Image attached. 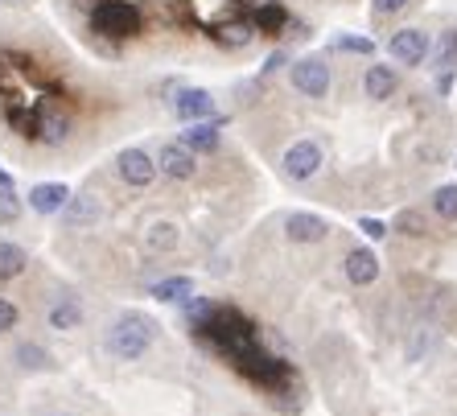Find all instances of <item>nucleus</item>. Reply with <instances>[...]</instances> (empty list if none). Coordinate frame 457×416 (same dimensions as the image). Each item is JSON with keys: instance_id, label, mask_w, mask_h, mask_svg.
<instances>
[{"instance_id": "1", "label": "nucleus", "mask_w": 457, "mask_h": 416, "mask_svg": "<svg viewBox=\"0 0 457 416\" xmlns=\"http://www.w3.org/2000/svg\"><path fill=\"white\" fill-rule=\"evenodd\" d=\"M153 342H157V321L140 310L120 313V318L107 326V351H112V359H120V363L145 359Z\"/></svg>"}, {"instance_id": "2", "label": "nucleus", "mask_w": 457, "mask_h": 416, "mask_svg": "<svg viewBox=\"0 0 457 416\" xmlns=\"http://www.w3.org/2000/svg\"><path fill=\"white\" fill-rule=\"evenodd\" d=\"M91 29L99 37H112V42H128V37H137L145 29V17H140V9L132 0H96Z\"/></svg>"}, {"instance_id": "3", "label": "nucleus", "mask_w": 457, "mask_h": 416, "mask_svg": "<svg viewBox=\"0 0 457 416\" xmlns=\"http://www.w3.org/2000/svg\"><path fill=\"white\" fill-rule=\"evenodd\" d=\"M170 107H173V116H178L181 124H194V120L219 116V112H214V96L206 91V87H186V83H178V87L170 91Z\"/></svg>"}, {"instance_id": "4", "label": "nucleus", "mask_w": 457, "mask_h": 416, "mask_svg": "<svg viewBox=\"0 0 457 416\" xmlns=\"http://www.w3.org/2000/svg\"><path fill=\"white\" fill-rule=\"evenodd\" d=\"M288 79L309 99L330 96V66H326V58H297V62L288 66Z\"/></svg>"}, {"instance_id": "5", "label": "nucleus", "mask_w": 457, "mask_h": 416, "mask_svg": "<svg viewBox=\"0 0 457 416\" xmlns=\"http://www.w3.org/2000/svg\"><path fill=\"white\" fill-rule=\"evenodd\" d=\"M116 173H120V182L132 186V190H145V186L157 182V157H149L145 149H120L116 157Z\"/></svg>"}, {"instance_id": "6", "label": "nucleus", "mask_w": 457, "mask_h": 416, "mask_svg": "<svg viewBox=\"0 0 457 416\" xmlns=\"http://www.w3.org/2000/svg\"><path fill=\"white\" fill-rule=\"evenodd\" d=\"M157 170L173 182H190L194 173H198V153L190 145H181V140H170V145H161L157 153Z\"/></svg>"}, {"instance_id": "7", "label": "nucleus", "mask_w": 457, "mask_h": 416, "mask_svg": "<svg viewBox=\"0 0 457 416\" xmlns=\"http://www.w3.org/2000/svg\"><path fill=\"white\" fill-rule=\"evenodd\" d=\"M428 50H433V42H428L425 29H400V33H392V42H387L392 62H400V66H420L428 58Z\"/></svg>"}, {"instance_id": "8", "label": "nucleus", "mask_w": 457, "mask_h": 416, "mask_svg": "<svg viewBox=\"0 0 457 416\" xmlns=\"http://www.w3.org/2000/svg\"><path fill=\"white\" fill-rule=\"evenodd\" d=\"M280 165H285V173L293 178V182H305V178H313V173L321 170V149L313 145V140H297V145H288L285 149Z\"/></svg>"}, {"instance_id": "9", "label": "nucleus", "mask_w": 457, "mask_h": 416, "mask_svg": "<svg viewBox=\"0 0 457 416\" xmlns=\"http://www.w3.org/2000/svg\"><path fill=\"white\" fill-rule=\"evenodd\" d=\"M285 235L293 244H321L330 235V223L321 214H309V211H293L285 219Z\"/></svg>"}, {"instance_id": "10", "label": "nucleus", "mask_w": 457, "mask_h": 416, "mask_svg": "<svg viewBox=\"0 0 457 416\" xmlns=\"http://www.w3.org/2000/svg\"><path fill=\"white\" fill-rule=\"evenodd\" d=\"M104 206H99L96 194H71V203L62 206V227L66 231H83V227H96Z\"/></svg>"}, {"instance_id": "11", "label": "nucleus", "mask_w": 457, "mask_h": 416, "mask_svg": "<svg viewBox=\"0 0 457 416\" xmlns=\"http://www.w3.org/2000/svg\"><path fill=\"white\" fill-rule=\"evenodd\" d=\"M227 116H211V120H194V124H186V132H181V145H190L194 153H214L219 149V132H223Z\"/></svg>"}, {"instance_id": "12", "label": "nucleus", "mask_w": 457, "mask_h": 416, "mask_svg": "<svg viewBox=\"0 0 457 416\" xmlns=\"http://www.w3.org/2000/svg\"><path fill=\"white\" fill-rule=\"evenodd\" d=\"M66 203H71V186L66 182H37L29 190V211L33 214H62Z\"/></svg>"}, {"instance_id": "13", "label": "nucleus", "mask_w": 457, "mask_h": 416, "mask_svg": "<svg viewBox=\"0 0 457 416\" xmlns=\"http://www.w3.org/2000/svg\"><path fill=\"white\" fill-rule=\"evenodd\" d=\"M71 137V116L58 112V107H37V137L42 145H62Z\"/></svg>"}, {"instance_id": "14", "label": "nucleus", "mask_w": 457, "mask_h": 416, "mask_svg": "<svg viewBox=\"0 0 457 416\" xmlns=\"http://www.w3.org/2000/svg\"><path fill=\"white\" fill-rule=\"evenodd\" d=\"M211 37H214L219 46H227V50H244V46L255 37V21H244V17H231V21L214 25Z\"/></svg>"}, {"instance_id": "15", "label": "nucleus", "mask_w": 457, "mask_h": 416, "mask_svg": "<svg viewBox=\"0 0 457 416\" xmlns=\"http://www.w3.org/2000/svg\"><path fill=\"white\" fill-rule=\"evenodd\" d=\"M46 321H50V330H79L83 326V305H79V297H58L50 305V313H46Z\"/></svg>"}, {"instance_id": "16", "label": "nucleus", "mask_w": 457, "mask_h": 416, "mask_svg": "<svg viewBox=\"0 0 457 416\" xmlns=\"http://www.w3.org/2000/svg\"><path fill=\"white\" fill-rule=\"evenodd\" d=\"M346 277H351V285H371L379 277V260H375L371 247H354L346 256Z\"/></svg>"}, {"instance_id": "17", "label": "nucleus", "mask_w": 457, "mask_h": 416, "mask_svg": "<svg viewBox=\"0 0 457 416\" xmlns=\"http://www.w3.org/2000/svg\"><path fill=\"white\" fill-rule=\"evenodd\" d=\"M29 268V252L12 239H0V280H17Z\"/></svg>"}, {"instance_id": "18", "label": "nucleus", "mask_w": 457, "mask_h": 416, "mask_svg": "<svg viewBox=\"0 0 457 416\" xmlns=\"http://www.w3.org/2000/svg\"><path fill=\"white\" fill-rule=\"evenodd\" d=\"M428 58H433V71H436V75H453V71H457V29L441 33V42L428 50Z\"/></svg>"}, {"instance_id": "19", "label": "nucleus", "mask_w": 457, "mask_h": 416, "mask_svg": "<svg viewBox=\"0 0 457 416\" xmlns=\"http://www.w3.org/2000/svg\"><path fill=\"white\" fill-rule=\"evenodd\" d=\"M157 301H170V305H181L186 297H194V280L190 277H165V280H157V285L149 288Z\"/></svg>"}, {"instance_id": "20", "label": "nucleus", "mask_w": 457, "mask_h": 416, "mask_svg": "<svg viewBox=\"0 0 457 416\" xmlns=\"http://www.w3.org/2000/svg\"><path fill=\"white\" fill-rule=\"evenodd\" d=\"M362 87H367V99H392L395 71H392V66H367V79H362Z\"/></svg>"}, {"instance_id": "21", "label": "nucleus", "mask_w": 457, "mask_h": 416, "mask_svg": "<svg viewBox=\"0 0 457 416\" xmlns=\"http://www.w3.org/2000/svg\"><path fill=\"white\" fill-rule=\"evenodd\" d=\"M12 363L21 367V371H50L54 359H50V351L37 346V342H21V346L12 351Z\"/></svg>"}, {"instance_id": "22", "label": "nucleus", "mask_w": 457, "mask_h": 416, "mask_svg": "<svg viewBox=\"0 0 457 416\" xmlns=\"http://www.w3.org/2000/svg\"><path fill=\"white\" fill-rule=\"evenodd\" d=\"M285 21H288V12L280 9L277 0H260V9H255V29L277 33V29H285Z\"/></svg>"}, {"instance_id": "23", "label": "nucleus", "mask_w": 457, "mask_h": 416, "mask_svg": "<svg viewBox=\"0 0 457 416\" xmlns=\"http://www.w3.org/2000/svg\"><path fill=\"white\" fill-rule=\"evenodd\" d=\"M145 244H149V252H170V247L178 244V227L173 223H153L149 235H145Z\"/></svg>"}, {"instance_id": "24", "label": "nucleus", "mask_w": 457, "mask_h": 416, "mask_svg": "<svg viewBox=\"0 0 457 416\" xmlns=\"http://www.w3.org/2000/svg\"><path fill=\"white\" fill-rule=\"evenodd\" d=\"M21 219V198L12 186H0V227H12Z\"/></svg>"}, {"instance_id": "25", "label": "nucleus", "mask_w": 457, "mask_h": 416, "mask_svg": "<svg viewBox=\"0 0 457 416\" xmlns=\"http://www.w3.org/2000/svg\"><path fill=\"white\" fill-rule=\"evenodd\" d=\"M433 211L441 214V219H449V223H457V186H441V190L433 194Z\"/></svg>"}, {"instance_id": "26", "label": "nucleus", "mask_w": 457, "mask_h": 416, "mask_svg": "<svg viewBox=\"0 0 457 416\" xmlns=\"http://www.w3.org/2000/svg\"><path fill=\"white\" fill-rule=\"evenodd\" d=\"M392 231H400V235H425L428 227H425V219L416 211H400L395 214V223H392Z\"/></svg>"}, {"instance_id": "27", "label": "nucleus", "mask_w": 457, "mask_h": 416, "mask_svg": "<svg viewBox=\"0 0 457 416\" xmlns=\"http://www.w3.org/2000/svg\"><path fill=\"white\" fill-rule=\"evenodd\" d=\"M17 321H21V310H17L9 297H0V334H9Z\"/></svg>"}, {"instance_id": "28", "label": "nucleus", "mask_w": 457, "mask_h": 416, "mask_svg": "<svg viewBox=\"0 0 457 416\" xmlns=\"http://www.w3.org/2000/svg\"><path fill=\"white\" fill-rule=\"evenodd\" d=\"M334 46H338V50H351V54H371L375 50L371 37H338Z\"/></svg>"}, {"instance_id": "29", "label": "nucleus", "mask_w": 457, "mask_h": 416, "mask_svg": "<svg viewBox=\"0 0 457 416\" xmlns=\"http://www.w3.org/2000/svg\"><path fill=\"white\" fill-rule=\"evenodd\" d=\"M359 231L367 235V239H383V235H387V227H383L379 219H359Z\"/></svg>"}, {"instance_id": "30", "label": "nucleus", "mask_w": 457, "mask_h": 416, "mask_svg": "<svg viewBox=\"0 0 457 416\" xmlns=\"http://www.w3.org/2000/svg\"><path fill=\"white\" fill-rule=\"evenodd\" d=\"M404 9H408V0H375L379 17H392V12H404Z\"/></svg>"}, {"instance_id": "31", "label": "nucleus", "mask_w": 457, "mask_h": 416, "mask_svg": "<svg viewBox=\"0 0 457 416\" xmlns=\"http://www.w3.org/2000/svg\"><path fill=\"white\" fill-rule=\"evenodd\" d=\"M288 62V54L285 50H277V54H272V58H268V62H264V75H272V71H280V66H285Z\"/></svg>"}, {"instance_id": "32", "label": "nucleus", "mask_w": 457, "mask_h": 416, "mask_svg": "<svg viewBox=\"0 0 457 416\" xmlns=\"http://www.w3.org/2000/svg\"><path fill=\"white\" fill-rule=\"evenodd\" d=\"M0 186H12V173L9 170H0Z\"/></svg>"}]
</instances>
